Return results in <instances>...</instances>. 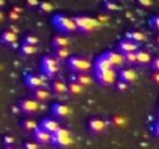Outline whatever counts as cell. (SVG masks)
Here are the masks:
<instances>
[{
	"label": "cell",
	"mask_w": 159,
	"mask_h": 149,
	"mask_svg": "<svg viewBox=\"0 0 159 149\" xmlns=\"http://www.w3.org/2000/svg\"><path fill=\"white\" fill-rule=\"evenodd\" d=\"M156 44H157V47H159V36L156 37Z\"/></svg>",
	"instance_id": "48"
},
{
	"label": "cell",
	"mask_w": 159,
	"mask_h": 149,
	"mask_svg": "<svg viewBox=\"0 0 159 149\" xmlns=\"http://www.w3.org/2000/svg\"><path fill=\"white\" fill-rule=\"evenodd\" d=\"M108 124H109V123L105 121V120H102V118H92V120L88 123V129H89L92 134H102V132L106 130Z\"/></svg>",
	"instance_id": "9"
},
{
	"label": "cell",
	"mask_w": 159,
	"mask_h": 149,
	"mask_svg": "<svg viewBox=\"0 0 159 149\" xmlns=\"http://www.w3.org/2000/svg\"><path fill=\"white\" fill-rule=\"evenodd\" d=\"M97 20H98V23H100V25H105V23H108V22H109V16H108V14H98Z\"/></svg>",
	"instance_id": "35"
},
{
	"label": "cell",
	"mask_w": 159,
	"mask_h": 149,
	"mask_svg": "<svg viewBox=\"0 0 159 149\" xmlns=\"http://www.w3.org/2000/svg\"><path fill=\"white\" fill-rule=\"evenodd\" d=\"M111 123L116 126V127H123V126H126V123H128V120L123 117V115H114L112 118H111Z\"/></svg>",
	"instance_id": "26"
},
{
	"label": "cell",
	"mask_w": 159,
	"mask_h": 149,
	"mask_svg": "<svg viewBox=\"0 0 159 149\" xmlns=\"http://www.w3.org/2000/svg\"><path fill=\"white\" fill-rule=\"evenodd\" d=\"M59 71V61L52 54V56H44L42 57V74L47 78L56 76V73Z\"/></svg>",
	"instance_id": "3"
},
{
	"label": "cell",
	"mask_w": 159,
	"mask_h": 149,
	"mask_svg": "<svg viewBox=\"0 0 159 149\" xmlns=\"http://www.w3.org/2000/svg\"><path fill=\"white\" fill-rule=\"evenodd\" d=\"M5 6V0H0V10H2Z\"/></svg>",
	"instance_id": "45"
},
{
	"label": "cell",
	"mask_w": 159,
	"mask_h": 149,
	"mask_svg": "<svg viewBox=\"0 0 159 149\" xmlns=\"http://www.w3.org/2000/svg\"><path fill=\"white\" fill-rule=\"evenodd\" d=\"M48 98H50V90L47 87H41V89L34 90V100H38V103L39 101H47Z\"/></svg>",
	"instance_id": "22"
},
{
	"label": "cell",
	"mask_w": 159,
	"mask_h": 149,
	"mask_svg": "<svg viewBox=\"0 0 159 149\" xmlns=\"http://www.w3.org/2000/svg\"><path fill=\"white\" fill-rule=\"evenodd\" d=\"M24 44L31 45V47H38V44H39V37H38V36H34V34H28V36H25Z\"/></svg>",
	"instance_id": "29"
},
{
	"label": "cell",
	"mask_w": 159,
	"mask_h": 149,
	"mask_svg": "<svg viewBox=\"0 0 159 149\" xmlns=\"http://www.w3.org/2000/svg\"><path fill=\"white\" fill-rule=\"evenodd\" d=\"M123 59H125V64H137L136 53H126L123 54Z\"/></svg>",
	"instance_id": "33"
},
{
	"label": "cell",
	"mask_w": 159,
	"mask_h": 149,
	"mask_svg": "<svg viewBox=\"0 0 159 149\" xmlns=\"http://www.w3.org/2000/svg\"><path fill=\"white\" fill-rule=\"evenodd\" d=\"M52 90H53L56 95H64V93H67V84H66L62 79L53 81V84H52Z\"/></svg>",
	"instance_id": "21"
},
{
	"label": "cell",
	"mask_w": 159,
	"mask_h": 149,
	"mask_svg": "<svg viewBox=\"0 0 159 149\" xmlns=\"http://www.w3.org/2000/svg\"><path fill=\"white\" fill-rule=\"evenodd\" d=\"M103 6H105V10H106L108 13H112V11H119V10H120V6H119L117 3H114V2H108V0L103 3Z\"/></svg>",
	"instance_id": "31"
},
{
	"label": "cell",
	"mask_w": 159,
	"mask_h": 149,
	"mask_svg": "<svg viewBox=\"0 0 159 149\" xmlns=\"http://www.w3.org/2000/svg\"><path fill=\"white\" fill-rule=\"evenodd\" d=\"M52 112H53V115H55L56 118H67V117H70V109H69V106H66V104H62V103H55V104L52 106Z\"/></svg>",
	"instance_id": "13"
},
{
	"label": "cell",
	"mask_w": 159,
	"mask_h": 149,
	"mask_svg": "<svg viewBox=\"0 0 159 149\" xmlns=\"http://www.w3.org/2000/svg\"><path fill=\"white\" fill-rule=\"evenodd\" d=\"M136 59H137V64H140V65L151 64V56H150V53L145 51V50H137V51H136Z\"/></svg>",
	"instance_id": "20"
},
{
	"label": "cell",
	"mask_w": 159,
	"mask_h": 149,
	"mask_svg": "<svg viewBox=\"0 0 159 149\" xmlns=\"http://www.w3.org/2000/svg\"><path fill=\"white\" fill-rule=\"evenodd\" d=\"M154 134H156V137H159V121L154 124Z\"/></svg>",
	"instance_id": "44"
},
{
	"label": "cell",
	"mask_w": 159,
	"mask_h": 149,
	"mask_svg": "<svg viewBox=\"0 0 159 149\" xmlns=\"http://www.w3.org/2000/svg\"><path fill=\"white\" fill-rule=\"evenodd\" d=\"M47 76L44 74H33V73H28L25 74V84L33 89V90H38L41 87H47Z\"/></svg>",
	"instance_id": "6"
},
{
	"label": "cell",
	"mask_w": 159,
	"mask_h": 149,
	"mask_svg": "<svg viewBox=\"0 0 159 149\" xmlns=\"http://www.w3.org/2000/svg\"><path fill=\"white\" fill-rule=\"evenodd\" d=\"M19 109H20L24 113H27V115H33V113H36V112L39 110V103H38L36 100L25 98V100H22V101H20Z\"/></svg>",
	"instance_id": "7"
},
{
	"label": "cell",
	"mask_w": 159,
	"mask_h": 149,
	"mask_svg": "<svg viewBox=\"0 0 159 149\" xmlns=\"http://www.w3.org/2000/svg\"><path fill=\"white\" fill-rule=\"evenodd\" d=\"M139 5L140 6H151L153 2H151V0H139Z\"/></svg>",
	"instance_id": "40"
},
{
	"label": "cell",
	"mask_w": 159,
	"mask_h": 149,
	"mask_svg": "<svg viewBox=\"0 0 159 149\" xmlns=\"http://www.w3.org/2000/svg\"><path fill=\"white\" fill-rule=\"evenodd\" d=\"M53 23L56 25L58 30H61L62 33H73L76 30L75 20L66 14H55L53 17Z\"/></svg>",
	"instance_id": "4"
},
{
	"label": "cell",
	"mask_w": 159,
	"mask_h": 149,
	"mask_svg": "<svg viewBox=\"0 0 159 149\" xmlns=\"http://www.w3.org/2000/svg\"><path fill=\"white\" fill-rule=\"evenodd\" d=\"M116 79H117V73H116L114 70H108V71L97 73V81H98L102 86H105V87L112 86V84L116 83Z\"/></svg>",
	"instance_id": "8"
},
{
	"label": "cell",
	"mask_w": 159,
	"mask_h": 149,
	"mask_svg": "<svg viewBox=\"0 0 159 149\" xmlns=\"http://www.w3.org/2000/svg\"><path fill=\"white\" fill-rule=\"evenodd\" d=\"M22 127H24L25 130H28V132H34V130L39 127V124H38L36 120H33V118H27V120L22 121Z\"/></svg>",
	"instance_id": "24"
},
{
	"label": "cell",
	"mask_w": 159,
	"mask_h": 149,
	"mask_svg": "<svg viewBox=\"0 0 159 149\" xmlns=\"http://www.w3.org/2000/svg\"><path fill=\"white\" fill-rule=\"evenodd\" d=\"M116 89H117L119 92H125V90L128 89V84H125L123 81H120V79H119V81L116 83Z\"/></svg>",
	"instance_id": "36"
},
{
	"label": "cell",
	"mask_w": 159,
	"mask_h": 149,
	"mask_svg": "<svg viewBox=\"0 0 159 149\" xmlns=\"http://www.w3.org/2000/svg\"><path fill=\"white\" fill-rule=\"evenodd\" d=\"M0 42H3V44H7V45H10L13 48H17V36L14 33H11L10 30L2 33V36H0Z\"/></svg>",
	"instance_id": "17"
},
{
	"label": "cell",
	"mask_w": 159,
	"mask_h": 149,
	"mask_svg": "<svg viewBox=\"0 0 159 149\" xmlns=\"http://www.w3.org/2000/svg\"><path fill=\"white\" fill-rule=\"evenodd\" d=\"M10 31H11V33H14V34L17 36V33H19V28H17L16 25H11V27H10Z\"/></svg>",
	"instance_id": "43"
},
{
	"label": "cell",
	"mask_w": 159,
	"mask_h": 149,
	"mask_svg": "<svg viewBox=\"0 0 159 149\" xmlns=\"http://www.w3.org/2000/svg\"><path fill=\"white\" fill-rule=\"evenodd\" d=\"M2 70H3V65H2V64H0V71H2Z\"/></svg>",
	"instance_id": "49"
},
{
	"label": "cell",
	"mask_w": 159,
	"mask_h": 149,
	"mask_svg": "<svg viewBox=\"0 0 159 149\" xmlns=\"http://www.w3.org/2000/svg\"><path fill=\"white\" fill-rule=\"evenodd\" d=\"M119 78L125 84H131V83H134L137 79V73H136L134 68H122L120 73H119Z\"/></svg>",
	"instance_id": "12"
},
{
	"label": "cell",
	"mask_w": 159,
	"mask_h": 149,
	"mask_svg": "<svg viewBox=\"0 0 159 149\" xmlns=\"http://www.w3.org/2000/svg\"><path fill=\"white\" fill-rule=\"evenodd\" d=\"M83 90H84V87H81L80 84H76L73 81H70V84H67V92L72 95H81Z\"/></svg>",
	"instance_id": "25"
},
{
	"label": "cell",
	"mask_w": 159,
	"mask_h": 149,
	"mask_svg": "<svg viewBox=\"0 0 159 149\" xmlns=\"http://www.w3.org/2000/svg\"><path fill=\"white\" fill-rule=\"evenodd\" d=\"M151 68L154 70V71H159V56H156L154 59H151Z\"/></svg>",
	"instance_id": "38"
},
{
	"label": "cell",
	"mask_w": 159,
	"mask_h": 149,
	"mask_svg": "<svg viewBox=\"0 0 159 149\" xmlns=\"http://www.w3.org/2000/svg\"><path fill=\"white\" fill-rule=\"evenodd\" d=\"M126 39L139 45V44L145 42L147 37H145V34H143L142 31H128V33H126Z\"/></svg>",
	"instance_id": "19"
},
{
	"label": "cell",
	"mask_w": 159,
	"mask_h": 149,
	"mask_svg": "<svg viewBox=\"0 0 159 149\" xmlns=\"http://www.w3.org/2000/svg\"><path fill=\"white\" fill-rule=\"evenodd\" d=\"M5 149H17V147H14V146H8V147H5Z\"/></svg>",
	"instance_id": "47"
},
{
	"label": "cell",
	"mask_w": 159,
	"mask_h": 149,
	"mask_svg": "<svg viewBox=\"0 0 159 149\" xmlns=\"http://www.w3.org/2000/svg\"><path fill=\"white\" fill-rule=\"evenodd\" d=\"M75 20V25H76V30L83 31V33H92L95 30H98L102 25L98 23V20L95 17H91V16H75L73 17Z\"/></svg>",
	"instance_id": "1"
},
{
	"label": "cell",
	"mask_w": 159,
	"mask_h": 149,
	"mask_svg": "<svg viewBox=\"0 0 159 149\" xmlns=\"http://www.w3.org/2000/svg\"><path fill=\"white\" fill-rule=\"evenodd\" d=\"M24 149H39V144L36 141H27Z\"/></svg>",
	"instance_id": "39"
},
{
	"label": "cell",
	"mask_w": 159,
	"mask_h": 149,
	"mask_svg": "<svg viewBox=\"0 0 159 149\" xmlns=\"http://www.w3.org/2000/svg\"><path fill=\"white\" fill-rule=\"evenodd\" d=\"M20 13H22V8L20 6H13V10L10 13V19L11 20H17L20 17Z\"/></svg>",
	"instance_id": "32"
},
{
	"label": "cell",
	"mask_w": 159,
	"mask_h": 149,
	"mask_svg": "<svg viewBox=\"0 0 159 149\" xmlns=\"http://www.w3.org/2000/svg\"><path fill=\"white\" fill-rule=\"evenodd\" d=\"M105 54H106V57H108V61H109V64H111L112 68L122 67V65L125 64L123 54L119 53V51H108V53H105Z\"/></svg>",
	"instance_id": "10"
},
{
	"label": "cell",
	"mask_w": 159,
	"mask_h": 149,
	"mask_svg": "<svg viewBox=\"0 0 159 149\" xmlns=\"http://www.w3.org/2000/svg\"><path fill=\"white\" fill-rule=\"evenodd\" d=\"M72 81L73 83H76V84H80L81 87H86V86H91L92 83H94V79L89 76L88 73H83V74H73V78H72Z\"/></svg>",
	"instance_id": "18"
},
{
	"label": "cell",
	"mask_w": 159,
	"mask_h": 149,
	"mask_svg": "<svg viewBox=\"0 0 159 149\" xmlns=\"http://www.w3.org/2000/svg\"><path fill=\"white\" fill-rule=\"evenodd\" d=\"M39 3H41V2H38V0H28V2H27V5H28V6H31V8H33V6H36V8H38V6H39Z\"/></svg>",
	"instance_id": "41"
},
{
	"label": "cell",
	"mask_w": 159,
	"mask_h": 149,
	"mask_svg": "<svg viewBox=\"0 0 159 149\" xmlns=\"http://www.w3.org/2000/svg\"><path fill=\"white\" fill-rule=\"evenodd\" d=\"M67 45H69V39H67L66 36H62V34H59V36H56V37L53 39V47H55L56 50H59V48H67Z\"/></svg>",
	"instance_id": "23"
},
{
	"label": "cell",
	"mask_w": 159,
	"mask_h": 149,
	"mask_svg": "<svg viewBox=\"0 0 159 149\" xmlns=\"http://www.w3.org/2000/svg\"><path fill=\"white\" fill-rule=\"evenodd\" d=\"M38 8H39V11H41V13H44V14H47V13H52V11H53V5H52V3H48V2H41Z\"/></svg>",
	"instance_id": "30"
},
{
	"label": "cell",
	"mask_w": 159,
	"mask_h": 149,
	"mask_svg": "<svg viewBox=\"0 0 159 149\" xmlns=\"http://www.w3.org/2000/svg\"><path fill=\"white\" fill-rule=\"evenodd\" d=\"M38 50H36V47H31V45H27V44H22V47H20V53L24 54V56H31V54H34Z\"/></svg>",
	"instance_id": "28"
},
{
	"label": "cell",
	"mask_w": 159,
	"mask_h": 149,
	"mask_svg": "<svg viewBox=\"0 0 159 149\" xmlns=\"http://www.w3.org/2000/svg\"><path fill=\"white\" fill-rule=\"evenodd\" d=\"M108 70H114L106 57V54H102L97 57L95 61V73H102V71H108Z\"/></svg>",
	"instance_id": "16"
},
{
	"label": "cell",
	"mask_w": 159,
	"mask_h": 149,
	"mask_svg": "<svg viewBox=\"0 0 159 149\" xmlns=\"http://www.w3.org/2000/svg\"><path fill=\"white\" fill-rule=\"evenodd\" d=\"M3 19H5V16H3V13L0 11V22H3Z\"/></svg>",
	"instance_id": "46"
},
{
	"label": "cell",
	"mask_w": 159,
	"mask_h": 149,
	"mask_svg": "<svg viewBox=\"0 0 159 149\" xmlns=\"http://www.w3.org/2000/svg\"><path fill=\"white\" fill-rule=\"evenodd\" d=\"M53 56H55V57H56L59 62H61V61H66V59L69 61V57H70V56H69V50H67V48H59V50H55V54H53Z\"/></svg>",
	"instance_id": "27"
},
{
	"label": "cell",
	"mask_w": 159,
	"mask_h": 149,
	"mask_svg": "<svg viewBox=\"0 0 159 149\" xmlns=\"http://www.w3.org/2000/svg\"><path fill=\"white\" fill-rule=\"evenodd\" d=\"M39 127H41V129H44V130H47L48 134H52V135H53V134H55L61 126H59V123H58L55 118H44V120L39 123Z\"/></svg>",
	"instance_id": "11"
},
{
	"label": "cell",
	"mask_w": 159,
	"mask_h": 149,
	"mask_svg": "<svg viewBox=\"0 0 159 149\" xmlns=\"http://www.w3.org/2000/svg\"><path fill=\"white\" fill-rule=\"evenodd\" d=\"M3 143H5V146H7V147H8V146H14V137L7 135V137L3 138Z\"/></svg>",
	"instance_id": "37"
},
{
	"label": "cell",
	"mask_w": 159,
	"mask_h": 149,
	"mask_svg": "<svg viewBox=\"0 0 159 149\" xmlns=\"http://www.w3.org/2000/svg\"><path fill=\"white\" fill-rule=\"evenodd\" d=\"M67 62H69L70 70L75 71L76 74H83V73H88L91 70V62L83 56H70Z\"/></svg>",
	"instance_id": "2"
},
{
	"label": "cell",
	"mask_w": 159,
	"mask_h": 149,
	"mask_svg": "<svg viewBox=\"0 0 159 149\" xmlns=\"http://www.w3.org/2000/svg\"><path fill=\"white\" fill-rule=\"evenodd\" d=\"M151 79H153V83L159 84V71H154V73L151 74Z\"/></svg>",
	"instance_id": "42"
},
{
	"label": "cell",
	"mask_w": 159,
	"mask_h": 149,
	"mask_svg": "<svg viewBox=\"0 0 159 149\" xmlns=\"http://www.w3.org/2000/svg\"><path fill=\"white\" fill-rule=\"evenodd\" d=\"M33 135H34V140H36L38 144H48V143H52V134H48L47 130H44L41 127H38L33 132Z\"/></svg>",
	"instance_id": "14"
},
{
	"label": "cell",
	"mask_w": 159,
	"mask_h": 149,
	"mask_svg": "<svg viewBox=\"0 0 159 149\" xmlns=\"http://www.w3.org/2000/svg\"><path fill=\"white\" fill-rule=\"evenodd\" d=\"M139 50V45L128 40V39H123L120 44H119V53L122 54H126V53H136Z\"/></svg>",
	"instance_id": "15"
},
{
	"label": "cell",
	"mask_w": 159,
	"mask_h": 149,
	"mask_svg": "<svg viewBox=\"0 0 159 149\" xmlns=\"http://www.w3.org/2000/svg\"><path fill=\"white\" fill-rule=\"evenodd\" d=\"M150 25H151L154 30L159 31V16H153V17L150 19Z\"/></svg>",
	"instance_id": "34"
},
{
	"label": "cell",
	"mask_w": 159,
	"mask_h": 149,
	"mask_svg": "<svg viewBox=\"0 0 159 149\" xmlns=\"http://www.w3.org/2000/svg\"><path fill=\"white\" fill-rule=\"evenodd\" d=\"M52 143L53 144H56L58 147H69L70 144H72V134L67 130V129H64V127H59L53 135H52Z\"/></svg>",
	"instance_id": "5"
}]
</instances>
